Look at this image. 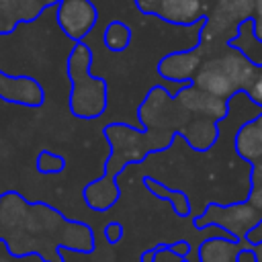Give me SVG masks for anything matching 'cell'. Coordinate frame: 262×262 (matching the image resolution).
I'll return each mask as SVG.
<instances>
[{"mask_svg":"<svg viewBox=\"0 0 262 262\" xmlns=\"http://www.w3.org/2000/svg\"><path fill=\"white\" fill-rule=\"evenodd\" d=\"M0 96L10 102L39 106L43 102V90L35 84L33 78H6L0 72Z\"/></svg>","mask_w":262,"mask_h":262,"instance_id":"6da1fadb","label":"cell"},{"mask_svg":"<svg viewBox=\"0 0 262 262\" xmlns=\"http://www.w3.org/2000/svg\"><path fill=\"white\" fill-rule=\"evenodd\" d=\"M145 186H149V190L156 192V194H160L162 199H168V201L174 205V211H176L178 215H186V213H188V201L184 199V194L172 192V190H168L166 186H162V184H158V182H154V180H147V178H145Z\"/></svg>","mask_w":262,"mask_h":262,"instance_id":"7a4b0ae2","label":"cell"},{"mask_svg":"<svg viewBox=\"0 0 262 262\" xmlns=\"http://www.w3.org/2000/svg\"><path fill=\"white\" fill-rule=\"evenodd\" d=\"M61 168H63V158H59L51 151H41L39 154V158H37V170L39 172L49 174V172H59Z\"/></svg>","mask_w":262,"mask_h":262,"instance_id":"3957f363","label":"cell"},{"mask_svg":"<svg viewBox=\"0 0 262 262\" xmlns=\"http://www.w3.org/2000/svg\"><path fill=\"white\" fill-rule=\"evenodd\" d=\"M250 94H252V98L258 102V104H262V68L258 70V74H256V78H252V86H250Z\"/></svg>","mask_w":262,"mask_h":262,"instance_id":"277c9868","label":"cell"},{"mask_svg":"<svg viewBox=\"0 0 262 262\" xmlns=\"http://www.w3.org/2000/svg\"><path fill=\"white\" fill-rule=\"evenodd\" d=\"M106 237H108V242H119V237H121V225L119 223H111L106 227Z\"/></svg>","mask_w":262,"mask_h":262,"instance_id":"5b68a950","label":"cell"},{"mask_svg":"<svg viewBox=\"0 0 262 262\" xmlns=\"http://www.w3.org/2000/svg\"><path fill=\"white\" fill-rule=\"evenodd\" d=\"M158 2H162V0H137V4L141 6V10H145V12L154 10V4H158Z\"/></svg>","mask_w":262,"mask_h":262,"instance_id":"8992f818","label":"cell"}]
</instances>
